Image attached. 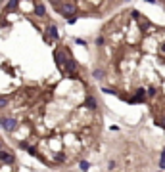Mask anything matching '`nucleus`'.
I'll return each mask as SVG.
<instances>
[{"mask_svg": "<svg viewBox=\"0 0 165 172\" xmlns=\"http://www.w3.org/2000/svg\"><path fill=\"white\" fill-rule=\"evenodd\" d=\"M56 12H60L63 17L75 16L77 13V4L73 2V0H62V2L58 4V8H56Z\"/></svg>", "mask_w": 165, "mask_h": 172, "instance_id": "obj_1", "label": "nucleus"}, {"mask_svg": "<svg viewBox=\"0 0 165 172\" xmlns=\"http://www.w3.org/2000/svg\"><path fill=\"white\" fill-rule=\"evenodd\" d=\"M42 37H46V38L50 40V44H52V42H58V40H60L58 25H56V23H48L46 29H44V33H42Z\"/></svg>", "mask_w": 165, "mask_h": 172, "instance_id": "obj_2", "label": "nucleus"}, {"mask_svg": "<svg viewBox=\"0 0 165 172\" xmlns=\"http://www.w3.org/2000/svg\"><path fill=\"white\" fill-rule=\"evenodd\" d=\"M17 126H19V123L16 119H12V117H2L0 119V128L6 130V132H13Z\"/></svg>", "mask_w": 165, "mask_h": 172, "instance_id": "obj_3", "label": "nucleus"}, {"mask_svg": "<svg viewBox=\"0 0 165 172\" xmlns=\"http://www.w3.org/2000/svg\"><path fill=\"white\" fill-rule=\"evenodd\" d=\"M35 16L37 17H46V6L40 0H35Z\"/></svg>", "mask_w": 165, "mask_h": 172, "instance_id": "obj_4", "label": "nucleus"}, {"mask_svg": "<svg viewBox=\"0 0 165 172\" xmlns=\"http://www.w3.org/2000/svg\"><path fill=\"white\" fill-rule=\"evenodd\" d=\"M17 6H19V0H8V2H6V6L2 8V13L6 16V13H10V12H13V10H17Z\"/></svg>", "mask_w": 165, "mask_h": 172, "instance_id": "obj_5", "label": "nucleus"}, {"mask_svg": "<svg viewBox=\"0 0 165 172\" xmlns=\"http://www.w3.org/2000/svg\"><path fill=\"white\" fill-rule=\"evenodd\" d=\"M0 161L2 163H13V155H12V151H8V149H0Z\"/></svg>", "mask_w": 165, "mask_h": 172, "instance_id": "obj_6", "label": "nucleus"}, {"mask_svg": "<svg viewBox=\"0 0 165 172\" xmlns=\"http://www.w3.org/2000/svg\"><path fill=\"white\" fill-rule=\"evenodd\" d=\"M104 69H94V71H92V77H94L96 78V81H102V78H104Z\"/></svg>", "mask_w": 165, "mask_h": 172, "instance_id": "obj_7", "label": "nucleus"}, {"mask_svg": "<svg viewBox=\"0 0 165 172\" xmlns=\"http://www.w3.org/2000/svg\"><path fill=\"white\" fill-rule=\"evenodd\" d=\"M84 103H87V107H88V109H96V107H98V105H96V99L92 98V96H88Z\"/></svg>", "mask_w": 165, "mask_h": 172, "instance_id": "obj_8", "label": "nucleus"}, {"mask_svg": "<svg viewBox=\"0 0 165 172\" xmlns=\"http://www.w3.org/2000/svg\"><path fill=\"white\" fill-rule=\"evenodd\" d=\"M94 44L96 46H104L106 44V37H104V34H98V37L94 38Z\"/></svg>", "mask_w": 165, "mask_h": 172, "instance_id": "obj_9", "label": "nucleus"}, {"mask_svg": "<svg viewBox=\"0 0 165 172\" xmlns=\"http://www.w3.org/2000/svg\"><path fill=\"white\" fill-rule=\"evenodd\" d=\"M79 17H81V16H79V13H75V16H69V17H66V21H67V25H75Z\"/></svg>", "mask_w": 165, "mask_h": 172, "instance_id": "obj_10", "label": "nucleus"}, {"mask_svg": "<svg viewBox=\"0 0 165 172\" xmlns=\"http://www.w3.org/2000/svg\"><path fill=\"white\" fill-rule=\"evenodd\" d=\"M79 168H81L83 172H87V170L90 168V163H88V161H81V163H79Z\"/></svg>", "mask_w": 165, "mask_h": 172, "instance_id": "obj_11", "label": "nucleus"}, {"mask_svg": "<svg viewBox=\"0 0 165 172\" xmlns=\"http://www.w3.org/2000/svg\"><path fill=\"white\" fill-rule=\"evenodd\" d=\"M6 105H8V98H6V96H0V109H4Z\"/></svg>", "mask_w": 165, "mask_h": 172, "instance_id": "obj_12", "label": "nucleus"}, {"mask_svg": "<svg viewBox=\"0 0 165 172\" xmlns=\"http://www.w3.org/2000/svg\"><path fill=\"white\" fill-rule=\"evenodd\" d=\"M131 17L133 19H140V12L138 10H131Z\"/></svg>", "mask_w": 165, "mask_h": 172, "instance_id": "obj_13", "label": "nucleus"}, {"mask_svg": "<svg viewBox=\"0 0 165 172\" xmlns=\"http://www.w3.org/2000/svg\"><path fill=\"white\" fill-rule=\"evenodd\" d=\"M75 44H79V46H87V40H84V38H75Z\"/></svg>", "mask_w": 165, "mask_h": 172, "instance_id": "obj_14", "label": "nucleus"}, {"mask_svg": "<svg viewBox=\"0 0 165 172\" xmlns=\"http://www.w3.org/2000/svg\"><path fill=\"white\" fill-rule=\"evenodd\" d=\"M17 145H19V149H27V147H29V143H27L25 140H19V143H17Z\"/></svg>", "mask_w": 165, "mask_h": 172, "instance_id": "obj_15", "label": "nucleus"}, {"mask_svg": "<svg viewBox=\"0 0 165 172\" xmlns=\"http://www.w3.org/2000/svg\"><path fill=\"white\" fill-rule=\"evenodd\" d=\"M27 151H29V155H33V157H37V149H35V147H27Z\"/></svg>", "mask_w": 165, "mask_h": 172, "instance_id": "obj_16", "label": "nucleus"}, {"mask_svg": "<svg viewBox=\"0 0 165 172\" xmlns=\"http://www.w3.org/2000/svg\"><path fill=\"white\" fill-rule=\"evenodd\" d=\"M156 94H157V90H156V88H150L146 96H150V98H152V96H156Z\"/></svg>", "mask_w": 165, "mask_h": 172, "instance_id": "obj_17", "label": "nucleus"}, {"mask_svg": "<svg viewBox=\"0 0 165 172\" xmlns=\"http://www.w3.org/2000/svg\"><path fill=\"white\" fill-rule=\"evenodd\" d=\"M159 52L165 54V42H161V44H159Z\"/></svg>", "mask_w": 165, "mask_h": 172, "instance_id": "obj_18", "label": "nucleus"}, {"mask_svg": "<svg viewBox=\"0 0 165 172\" xmlns=\"http://www.w3.org/2000/svg\"><path fill=\"white\" fill-rule=\"evenodd\" d=\"M107 167H110V170H113V168H115V161H110V164H107Z\"/></svg>", "mask_w": 165, "mask_h": 172, "instance_id": "obj_19", "label": "nucleus"}, {"mask_svg": "<svg viewBox=\"0 0 165 172\" xmlns=\"http://www.w3.org/2000/svg\"><path fill=\"white\" fill-rule=\"evenodd\" d=\"M165 168V159H161V163H159V170H163Z\"/></svg>", "mask_w": 165, "mask_h": 172, "instance_id": "obj_20", "label": "nucleus"}, {"mask_svg": "<svg viewBox=\"0 0 165 172\" xmlns=\"http://www.w3.org/2000/svg\"><path fill=\"white\" fill-rule=\"evenodd\" d=\"M144 2H148V4H157V0H144Z\"/></svg>", "mask_w": 165, "mask_h": 172, "instance_id": "obj_21", "label": "nucleus"}, {"mask_svg": "<svg viewBox=\"0 0 165 172\" xmlns=\"http://www.w3.org/2000/svg\"><path fill=\"white\" fill-rule=\"evenodd\" d=\"M159 155H161V159H165V147L161 149V153H159Z\"/></svg>", "mask_w": 165, "mask_h": 172, "instance_id": "obj_22", "label": "nucleus"}, {"mask_svg": "<svg viewBox=\"0 0 165 172\" xmlns=\"http://www.w3.org/2000/svg\"><path fill=\"white\" fill-rule=\"evenodd\" d=\"M0 149H2V142H0Z\"/></svg>", "mask_w": 165, "mask_h": 172, "instance_id": "obj_23", "label": "nucleus"}, {"mask_svg": "<svg viewBox=\"0 0 165 172\" xmlns=\"http://www.w3.org/2000/svg\"><path fill=\"white\" fill-rule=\"evenodd\" d=\"M2 2H4V0H0V4H2Z\"/></svg>", "mask_w": 165, "mask_h": 172, "instance_id": "obj_24", "label": "nucleus"}, {"mask_svg": "<svg viewBox=\"0 0 165 172\" xmlns=\"http://www.w3.org/2000/svg\"><path fill=\"white\" fill-rule=\"evenodd\" d=\"M157 172H163V170H157Z\"/></svg>", "mask_w": 165, "mask_h": 172, "instance_id": "obj_25", "label": "nucleus"}, {"mask_svg": "<svg viewBox=\"0 0 165 172\" xmlns=\"http://www.w3.org/2000/svg\"><path fill=\"white\" fill-rule=\"evenodd\" d=\"M159 2H163V0H159Z\"/></svg>", "mask_w": 165, "mask_h": 172, "instance_id": "obj_26", "label": "nucleus"}]
</instances>
